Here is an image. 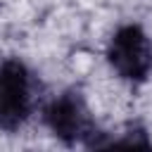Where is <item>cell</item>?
Listing matches in <instances>:
<instances>
[{
    "label": "cell",
    "mask_w": 152,
    "mask_h": 152,
    "mask_svg": "<svg viewBox=\"0 0 152 152\" xmlns=\"http://www.w3.org/2000/svg\"><path fill=\"white\" fill-rule=\"evenodd\" d=\"M43 119L50 133L64 142H78L90 135V114L86 100L76 90H66L57 95L45 107Z\"/></svg>",
    "instance_id": "obj_3"
},
{
    "label": "cell",
    "mask_w": 152,
    "mask_h": 152,
    "mask_svg": "<svg viewBox=\"0 0 152 152\" xmlns=\"http://www.w3.org/2000/svg\"><path fill=\"white\" fill-rule=\"evenodd\" d=\"M107 62L112 71L131 83H142L152 71V40L138 24L119 26L107 43Z\"/></svg>",
    "instance_id": "obj_1"
},
{
    "label": "cell",
    "mask_w": 152,
    "mask_h": 152,
    "mask_svg": "<svg viewBox=\"0 0 152 152\" xmlns=\"http://www.w3.org/2000/svg\"><path fill=\"white\" fill-rule=\"evenodd\" d=\"M33 112V76L21 59L0 64V128H21Z\"/></svg>",
    "instance_id": "obj_2"
}]
</instances>
